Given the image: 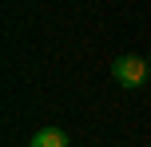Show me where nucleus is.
<instances>
[{"label":"nucleus","mask_w":151,"mask_h":147,"mask_svg":"<svg viewBox=\"0 0 151 147\" xmlns=\"http://www.w3.org/2000/svg\"><path fill=\"white\" fill-rule=\"evenodd\" d=\"M147 68H151V64L143 60V56H119V60L111 64V76H115L119 87H139L147 80Z\"/></svg>","instance_id":"1"},{"label":"nucleus","mask_w":151,"mask_h":147,"mask_svg":"<svg viewBox=\"0 0 151 147\" xmlns=\"http://www.w3.org/2000/svg\"><path fill=\"white\" fill-rule=\"evenodd\" d=\"M28 147H68V135H64L60 127H40Z\"/></svg>","instance_id":"2"},{"label":"nucleus","mask_w":151,"mask_h":147,"mask_svg":"<svg viewBox=\"0 0 151 147\" xmlns=\"http://www.w3.org/2000/svg\"><path fill=\"white\" fill-rule=\"evenodd\" d=\"M147 64H151V60H147Z\"/></svg>","instance_id":"3"}]
</instances>
